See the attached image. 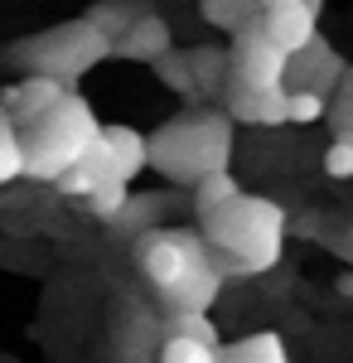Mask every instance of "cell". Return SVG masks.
I'll use <instances>...</instances> for the list:
<instances>
[{"instance_id":"2","label":"cell","mask_w":353,"mask_h":363,"mask_svg":"<svg viewBox=\"0 0 353 363\" xmlns=\"http://www.w3.org/2000/svg\"><path fill=\"white\" fill-rule=\"evenodd\" d=\"M203 238L213 242V262L223 277L228 272L262 277L286 252V208L237 189L232 199H223L218 208L203 213Z\"/></svg>"},{"instance_id":"9","label":"cell","mask_w":353,"mask_h":363,"mask_svg":"<svg viewBox=\"0 0 353 363\" xmlns=\"http://www.w3.org/2000/svg\"><path fill=\"white\" fill-rule=\"evenodd\" d=\"M315 20H320L315 0H267L262 5V29L271 34L286 54H296V49H305L315 39Z\"/></svg>"},{"instance_id":"10","label":"cell","mask_w":353,"mask_h":363,"mask_svg":"<svg viewBox=\"0 0 353 363\" xmlns=\"http://www.w3.org/2000/svg\"><path fill=\"white\" fill-rule=\"evenodd\" d=\"M164 49H174L169 20L164 15H150V10H140L136 20H131V29L111 39V58H126V63H155Z\"/></svg>"},{"instance_id":"6","label":"cell","mask_w":353,"mask_h":363,"mask_svg":"<svg viewBox=\"0 0 353 363\" xmlns=\"http://www.w3.org/2000/svg\"><path fill=\"white\" fill-rule=\"evenodd\" d=\"M286 63L291 54L262 29V15L232 29V78L247 87H286Z\"/></svg>"},{"instance_id":"1","label":"cell","mask_w":353,"mask_h":363,"mask_svg":"<svg viewBox=\"0 0 353 363\" xmlns=\"http://www.w3.org/2000/svg\"><path fill=\"white\" fill-rule=\"evenodd\" d=\"M136 262L145 286L164 310H208L223 291V272L213 262V242L179 228H145L136 242Z\"/></svg>"},{"instance_id":"24","label":"cell","mask_w":353,"mask_h":363,"mask_svg":"<svg viewBox=\"0 0 353 363\" xmlns=\"http://www.w3.org/2000/svg\"><path fill=\"white\" fill-rule=\"evenodd\" d=\"M329 121H334V131H353V68L344 73V83L329 92Z\"/></svg>"},{"instance_id":"11","label":"cell","mask_w":353,"mask_h":363,"mask_svg":"<svg viewBox=\"0 0 353 363\" xmlns=\"http://www.w3.org/2000/svg\"><path fill=\"white\" fill-rule=\"evenodd\" d=\"M63 92H68V87L58 83V78H44V73H29L25 83H15L10 92H5V97H0V102H5V112L15 116L20 126H29V121H34L39 112H49V107H54V102L63 97Z\"/></svg>"},{"instance_id":"8","label":"cell","mask_w":353,"mask_h":363,"mask_svg":"<svg viewBox=\"0 0 353 363\" xmlns=\"http://www.w3.org/2000/svg\"><path fill=\"white\" fill-rule=\"evenodd\" d=\"M344 73H349V63H344V58L315 34L305 49L291 54V63H286V87H310V92H325V97H329L334 87L344 83Z\"/></svg>"},{"instance_id":"25","label":"cell","mask_w":353,"mask_h":363,"mask_svg":"<svg viewBox=\"0 0 353 363\" xmlns=\"http://www.w3.org/2000/svg\"><path fill=\"white\" fill-rule=\"evenodd\" d=\"M325 169L334 179H353V131H339L334 145L325 150Z\"/></svg>"},{"instance_id":"26","label":"cell","mask_w":353,"mask_h":363,"mask_svg":"<svg viewBox=\"0 0 353 363\" xmlns=\"http://www.w3.org/2000/svg\"><path fill=\"white\" fill-rule=\"evenodd\" d=\"M339 296H353V272H344V277H339Z\"/></svg>"},{"instance_id":"17","label":"cell","mask_w":353,"mask_h":363,"mask_svg":"<svg viewBox=\"0 0 353 363\" xmlns=\"http://www.w3.org/2000/svg\"><path fill=\"white\" fill-rule=\"evenodd\" d=\"M20 174H25V131L0 102V184L20 179Z\"/></svg>"},{"instance_id":"27","label":"cell","mask_w":353,"mask_h":363,"mask_svg":"<svg viewBox=\"0 0 353 363\" xmlns=\"http://www.w3.org/2000/svg\"><path fill=\"white\" fill-rule=\"evenodd\" d=\"M262 5H267V0H262Z\"/></svg>"},{"instance_id":"13","label":"cell","mask_w":353,"mask_h":363,"mask_svg":"<svg viewBox=\"0 0 353 363\" xmlns=\"http://www.w3.org/2000/svg\"><path fill=\"white\" fill-rule=\"evenodd\" d=\"M189 68H194V87L198 97H218L228 78H232V49H218V44H198L189 49Z\"/></svg>"},{"instance_id":"20","label":"cell","mask_w":353,"mask_h":363,"mask_svg":"<svg viewBox=\"0 0 353 363\" xmlns=\"http://www.w3.org/2000/svg\"><path fill=\"white\" fill-rule=\"evenodd\" d=\"M155 73H160V83L169 92H179V97H198V87H194V68H189V54H179V49H164L155 63H150Z\"/></svg>"},{"instance_id":"16","label":"cell","mask_w":353,"mask_h":363,"mask_svg":"<svg viewBox=\"0 0 353 363\" xmlns=\"http://www.w3.org/2000/svg\"><path fill=\"white\" fill-rule=\"evenodd\" d=\"M160 363H218L223 359V349L218 344H208V339L198 335H179V330H169V335L160 339V354H155Z\"/></svg>"},{"instance_id":"14","label":"cell","mask_w":353,"mask_h":363,"mask_svg":"<svg viewBox=\"0 0 353 363\" xmlns=\"http://www.w3.org/2000/svg\"><path fill=\"white\" fill-rule=\"evenodd\" d=\"M164 218V199L160 194H126V203L107 218L111 238H136L145 228H160Z\"/></svg>"},{"instance_id":"5","label":"cell","mask_w":353,"mask_h":363,"mask_svg":"<svg viewBox=\"0 0 353 363\" xmlns=\"http://www.w3.org/2000/svg\"><path fill=\"white\" fill-rule=\"evenodd\" d=\"M10 58L25 73H44V78H58L63 87H73L87 68H97L102 58H111V39L82 15V20L54 25L44 34H34V39H25V44H15Z\"/></svg>"},{"instance_id":"12","label":"cell","mask_w":353,"mask_h":363,"mask_svg":"<svg viewBox=\"0 0 353 363\" xmlns=\"http://www.w3.org/2000/svg\"><path fill=\"white\" fill-rule=\"evenodd\" d=\"M102 140L111 150V165H116V179H136L140 169H150V136H140L131 126H102Z\"/></svg>"},{"instance_id":"23","label":"cell","mask_w":353,"mask_h":363,"mask_svg":"<svg viewBox=\"0 0 353 363\" xmlns=\"http://www.w3.org/2000/svg\"><path fill=\"white\" fill-rule=\"evenodd\" d=\"M286 112H291V121H296V126H315V121H325L329 97H325V92H310V87H291Z\"/></svg>"},{"instance_id":"18","label":"cell","mask_w":353,"mask_h":363,"mask_svg":"<svg viewBox=\"0 0 353 363\" xmlns=\"http://www.w3.org/2000/svg\"><path fill=\"white\" fill-rule=\"evenodd\" d=\"M237 189H242V184H237V174H232L228 165H223V169H208V174H198V179H194V213L203 218L208 208H218L223 199H232Z\"/></svg>"},{"instance_id":"3","label":"cell","mask_w":353,"mask_h":363,"mask_svg":"<svg viewBox=\"0 0 353 363\" xmlns=\"http://www.w3.org/2000/svg\"><path fill=\"white\" fill-rule=\"evenodd\" d=\"M232 160V116L228 112H184L164 121L150 136V169H160L169 184H194L198 174L223 169Z\"/></svg>"},{"instance_id":"19","label":"cell","mask_w":353,"mask_h":363,"mask_svg":"<svg viewBox=\"0 0 353 363\" xmlns=\"http://www.w3.org/2000/svg\"><path fill=\"white\" fill-rule=\"evenodd\" d=\"M198 10H203V20L213 29H232L247 25V20H257L262 15V0H198Z\"/></svg>"},{"instance_id":"4","label":"cell","mask_w":353,"mask_h":363,"mask_svg":"<svg viewBox=\"0 0 353 363\" xmlns=\"http://www.w3.org/2000/svg\"><path fill=\"white\" fill-rule=\"evenodd\" d=\"M20 131H25V174L39 179V184H54L58 174L102 136V121L92 116L87 97H78V92L68 87L49 112H39L29 126H20Z\"/></svg>"},{"instance_id":"15","label":"cell","mask_w":353,"mask_h":363,"mask_svg":"<svg viewBox=\"0 0 353 363\" xmlns=\"http://www.w3.org/2000/svg\"><path fill=\"white\" fill-rule=\"evenodd\" d=\"M223 359L228 363H286V339L276 335V330H257V335L228 344Z\"/></svg>"},{"instance_id":"22","label":"cell","mask_w":353,"mask_h":363,"mask_svg":"<svg viewBox=\"0 0 353 363\" xmlns=\"http://www.w3.org/2000/svg\"><path fill=\"white\" fill-rule=\"evenodd\" d=\"M126 194H131V184H126V179H107V184H97L92 194L82 199V208H87L92 218H102V223H107L111 213L126 203Z\"/></svg>"},{"instance_id":"21","label":"cell","mask_w":353,"mask_h":363,"mask_svg":"<svg viewBox=\"0 0 353 363\" xmlns=\"http://www.w3.org/2000/svg\"><path fill=\"white\" fill-rule=\"evenodd\" d=\"M136 15H140V5H136V0H102V5H92V10H87V20H92V25L102 29L107 39L126 34Z\"/></svg>"},{"instance_id":"7","label":"cell","mask_w":353,"mask_h":363,"mask_svg":"<svg viewBox=\"0 0 353 363\" xmlns=\"http://www.w3.org/2000/svg\"><path fill=\"white\" fill-rule=\"evenodd\" d=\"M286 102H291V87H247L237 78H228L223 87V112L237 126H286L291 121Z\"/></svg>"}]
</instances>
